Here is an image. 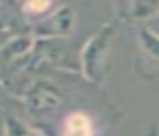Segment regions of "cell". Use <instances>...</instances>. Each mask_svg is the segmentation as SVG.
Listing matches in <instances>:
<instances>
[{
	"mask_svg": "<svg viewBox=\"0 0 159 136\" xmlns=\"http://www.w3.org/2000/svg\"><path fill=\"white\" fill-rule=\"evenodd\" d=\"M5 37H7V34H5V32H0V44L5 41Z\"/></svg>",
	"mask_w": 159,
	"mask_h": 136,
	"instance_id": "obj_12",
	"label": "cell"
},
{
	"mask_svg": "<svg viewBox=\"0 0 159 136\" xmlns=\"http://www.w3.org/2000/svg\"><path fill=\"white\" fill-rule=\"evenodd\" d=\"M63 136H94V126L89 116L84 112H74L67 116L62 128Z\"/></svg>",
	"mask_w": 159,
	"mask_h": 136,
	"instance_id": "obj_4",
	"label": "cell"
},
{
	"mask_svg": "<svg viewBox=\"0 0 159 136\" xmlns=\"http://www.w3.org/2000/svg\"><path fill=\"white\" fill-rule=\"evenodd\" d=\"M52 7L53 5L48 3V2H29V3L24 5V10L28 14L31 12V14H34V15H38V14H46Z\"/></svg>",
	"mask_w": 159,
	"mask_h": 136,
	"instance_id": "obj_8",
	"label": "cell"
},
{
	"mask_svg": "<svg viewBox=\"0 0 159 136\" xmlns=\"http://www.w3.org/2000/svg\"><path fill=\"white\" fill-rule=\"evenodd\" d=\"M142 136H159V122L152 121L151 124L145 128V131H144Z\"/></svg>",
	"mask_w": 159,
	"mask_h": 136,
	"instance_id": "obj_9",
	"label": "cell"
},
{
	"mask_svg": "<svg viewBox=\"0 0 159 136\" xmlns=\"http://www.w3.org/2000/svg\"><path fill=\"white\" fill-rule=\"evenodd\" d=\"M33 48V37L29 36H17L14 39H9L7 44L2 48V58L5 61L17 60L22 54H28Z\"/></svg>",
	"mask_w": 159,
	"mask_h": 136,
	"instance_id": "obj_6",
	"label": "cell"
},
{
	"mask_svg": "<svg viewBox=\"0 0 159 136\" xmlns=\"http://www.w3.org/2000/svg\"><path fill=\"white\" fill-rule=\"evenodd\" d=\"M5 133H7V129H5V121L0 117V136H5Z\"/></svg>",
	"mask_w": 159,
	"mask_h": 136,
	"instance_id": "obj_10",
	"label": "cell"
},
{
	"mask_svg": "<svg viewBox=\"0 0 159 136\" xmlns=\"http://www.w3.org/2000/svg\"><path fill=\"white\" fill-rule=\"evenodd\" d=\"M24 104L33 116H52L62 107V97L50 85L36 83L28 90Z\"/></svg>",
	"mask_w": 159,
	"mask_h": 136,
	"instance_id": "obj_2",
	"label": "cell"
},
{
	"mask_svg": "<svg viewBox=\"0 0 159 136\" xmlns=\"http://www.w3.org/2000/svg\"><path fill=\"white\" fill-rule=\"evenodd\" d=\"M139 46L151 60L159 63V34L149 27H142L137 32Z\"/></svg>",
	"mask_w": 159,
	"mask_h": 136,
	"instance_id": "obj_7",
	"label": "cell"
},
{
	"mask_svg": "<svg viewBox=\"0 0 159 136\" xmlns=\"http://www.w3.org/2000/svg\"><path fill=\"white\" fill-rule=\"evenodd\" d=\"M116 32L115 24H106L101 31H98L86 44H84L82 54H80V63L82 71L91 82L99 83L103 82L104 75L108 71V63L111 56V46H113V37Z\"/></svg>",
	"mask_w": 159,
	"mask_h": 136,
	"instance_id": "obj_1",
	"label": "cell"
},
{
	"mask_svg": "<svg viewBox=\"0 0 159 136\" xmlns=\"http://www.w3.org/2000/svg\"><path fill=\"white\" fill-rule=\"evenodd\" d=\"M123 7L121 15L128 20H147L151 17L159 14V2H128V3H120Z\"/></svg>",
	"mask_w": 159,
	"mask_h": 136,
	"instance_id": "obj_5",
	"label": "cell"
},
{
	"mask_svg": "<svg viewBox=\"0 0 159 136\" xmlns=\"http://www.w3.org/2000/svg\"><path fill=\"white\" fill-rule=\"evenodd\" d=\"M4 27H5V20L4 17H0V32H4Z\"/></svg>",
	"mask_w": 159,
	"mask_h": 136,
	"instance_id": "obj_11",
	"label": "cell"
},
{
	"mask_svg": "<svg viewBox=\"0 0 159 136\" xmlns=\"http://www.w3.org/2000/svg\"><path fill=\"white\" fill-rule=\"evenodd\" d=\"M48 24V29L45 31V36H65V34H70L74 31V26H75V12H74L72 7H58L57 12H53L50 15V19L46 20Z\"/></svg>",
	"mask_w": 159,
	"mask_h": 136,
	"instance_id": "obj_3",
	"label": "cell"
}]
</instances>
